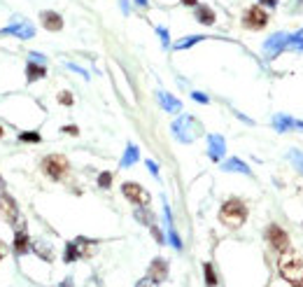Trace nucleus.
I'll list each match as a JSON object with an SVG mask.
<instances>
[{"instance_id":"obj_1","label":"nucleus","mask_w":303,"mask_h":287,"mask_svg":"<svg viewBox=\"0 0 303 287\" xmlns=\"http://www.w3.org/2000/svg\"><path fill=\"white\" fill-rule=\"evenodd\" d=\"M278 269H280V275H282L287 282H291L294 287H301V282H303V259L298 255H294L291 250H285L282 252V257H280V262H278Z\"/></svg>"},{"instance_id":"obj_2","label":"nucleus","mask_w":303,"mask_h":287,"mask_svg":"<svg viewBox=\"0 0 303 287\" xmlns=\"http://www.w3.org/2000/svg\"><path fill=\"white\" fill-rule=\"evenodd\" d=\"M247 220V208L245 203L238 201V199H229L224 206L219 208V222L229 229H238V226L245 224Z\"/></svg>"},{"instance_id":"obj_3","label":"nucleus","mask_w":303,"mask_h":287,"mask_svg":"<svg viewBox=\"0 0 303 287\" xmlns=\"http://www.w3.org/2000/svg\"><path fill=\"white\" fill-rule=\"evenodd\" d=\"M170 128H173V133H175L177 140H182V142H194L196 138L203 133V126H200V122L196 119V117H191V115L177 117Z\"/></svg>"},{"instance_id":"obj_4","label":"nucleus","mask_w":303,"mask_h":287,"mask_svg":"<svg viewBox=\"0 0 303 287\" xmlns=\"http://www.w3.org/2000/svg\"><path fill=\"white\" fill-rule=\"evenodd\" d=\"M42 171L47 173L52 180H61L68 173V159L63 154H49L47 159L42 161Z\"/></svg>"},{"instance_id":"obj_5","label":"nucleus","mask_w":303,"mask_h":287,"mask_svg":"<svg viewBox=\"0 0 303 287\" xmlns=\"http://www.w3.org/2000/svg\"><path fill=\"white\" fill-rule=\"evenodd\" d=\"M266 24H268V14L259 5L249 7L247 12L242 14V26L249 28V31H261V28H266Z\"/></svg>"},{"instance_id":"obj_6","label":"nucleus","mask_w":303,"mask_h":287,"mask_svg":"<svg viewBox=\"0 0 303 287\" xmlns=\"http://www.w3.org/2000/svg\"><path fill=\"white\" fill-rule=\"evenodd\" d=\"M89 245H93V241L77 238V241H73V243H68L66 245V255H63L66 264L75 262V259H82V257H89L91 252H93V248H89Z\"/></svg>"},{"instance_id":"obj_7","label":"nucleus","mask_w":303,"mask_h":287,"mask_svg":"<svg viewBox=\"0 0 303 287\" xmlns=\"http://www.w3.org/2000/svg\"><path fill=\"white\" fill-rule=\"evenodd\" d=\"M121 192H124V196H126L131 203H135V206H149V192H147L142 184L124 182L121 184Z\"/></svg>"},{"instance_id":"obj_8","label":"nucleus","mask_w":303,"mask_h":287,"mask_svg":"<svg viewBox=\"0 0 303 287\" xmlns=\"http://www.w3.org/2000/svg\"><path fill=\"white\" fill-rule=\"evenodd\" d=\"M266 241L271 248H275V250H280V252L289 250V236H287V233L282 231V226H278V224H271L266 229Z\"/></svg>"},{"instance_id":"obj_9","label":"nucleus","mask_w":303,"mask_h":287,"mask_svg":"<svg viewBox=\"0 0 303 287\" xmlns=\"http://www.w3.org/2000/svg\"><path fill=\"white\" fill-rule=\"evenodd\" d=\"M0 35H17L19 40H28V37L35 35V28H33L28 21H21V19H17L14 24L5 26V28H0Z\"/></svg>"},{"instance_id":"obj_10","label":"nucleus","mask_w":303,"mask_h":287,"mask_svg":"<svg viewBox=\"0 0 303 287\" xmlns=\"http://www.w3.org/2000/svg\"><path fill=\"white\" fill-rule=\"evenodd\" d=\"M0 215H3L7 222H14L19 215H21L17 208V201H14L10 194H5V192H0Z\"/></svg>"},{"instance_id":"obj_11","label":"nucleus","mask_w":303,"mask_h":287,"mask_svg":"<svg viewBox=\"0 0 303 287\" xmlns=\"http://www.w3.org/2000/svg\"><path fill=\"white\" fill-rule=\"evenodd\" d=\"M287 42H289V35H287V33H275V35H271L266 40L264 52H266V56H275L287 47Z\"/></svg>"},{"instance_id":"obj_12","label":"nucleus","mask_w":303,"mask_h":287,"mask_svg":"<svg viewBox=\"0 0 303 287\" xmlns=\"http://www.w3.org/2000/svg\"><path fill=\"white\" fill-rule=\"evenodd\" d=\"M40 21H42V26L52 33H59L61 28H63V17H61L59 12H54V10H42V12H40Z\"/></svg>"},{"instance_id":"obj_13","label":"nucleus","mask_w":303,"mask_h":287,"mask_svg":"<svg viewBox=\"0 0 303 287\" xmlns=\"http://www.w3.org/2000/svg\"><path fill=\"white\" fill-rule=\"evenodd\" d=\"M208 154H210L212 161H219L226 154V142L222 135H208Z\"/></svg>"},{"instance_id":"obj_14","label":"nucleus","mask_w":303,"mask_h":287,"mask_svg":"<svg viewBox=\"0 0 303 287\" xmlns=\"http://www.w3.org/2000/svg\"><path fill=\"white\" fill-rule=\"evenodd\" d=\"M273 126H275L278 133H285L287 128H303V122H298L289 115H275L273 117Z\"/></svg>"},{"instance_id":"obj_15","label":"nucleus","mask_w":303,"mask_h":287,"mask_svg":"<svg viewBox=\"0 0 303 287\" xmlns=\"http://www.w3.org/2000/svg\"><path fill=\"white\" fill-rule=\"evenodd\" d=\"M149 278H154L157 282H164L166 280V275H168V262L166 259H161V257H157L154 262L149 264Z\"/></svg>"},{"instance_id":"obj_16","label":"nucleus","mask_w":303,"mask_h":287,"mask_svg":"<svg viewBox=\"0 0 303 287\" xmlns=\"http://www.w3.org/2000/svg\"><path fill=\"white\" fill-rule=\"evenodd\" d=\"M157 96H159V103L164 105V110H166V112H173V115H175V112H180V110H182V103L177 101L175 96H170L168 91H159Z\"/></svg>"},{"instance_id":"obj_17","label":"nucleus","mask_w":303,"mask_h":287,"mask_svg":"<svg viewBox=\"0 0 303 287\" xmlns=\"http://www.w3.org/2000/svg\"><path fill=\"white\" fill-rule=\"evenodd\" d=\"M26 77H28V82H35V80L47 77V68H44V63L28 61V66H26Z\"/></svg>"},{"instance_id":"obj_18","label":"nucleus","mask_w":303,"mask_h":287,"mask_svg":"<svg viewBox=\"0 0 303 287\" xmlns=\"http://www.w3.org/2000/svg\"><path fill=\"white\" fill-rule=\"evenodd\" d=\"M222 171H226V173H242V175H249V166L245 164V161H240V159H236V157H233V159H229V161H224V164H222Z\"/></svg>"},{"instance_id":"obj_19","label":"nucleus","mask_w":303,"mask_h":287,"mask_svg":"<svg viewBox=\"0 0 303 287\" xmlns=\"http://www.w3.org/2000/svg\"><path fill=\"white\" fill-rule=\"evenodd\" d=\"M196 19H198V24L212 26L217 21V14L212 12V7H208V5H196Z\"/></svg>"},{"instance_id":"obj_20","label":"nucleus","mask_w":303,"mask_h":287,"mask_svg":"<svg viewBox=\"0 0 303 287\" xmlns=\"http://www.w3.org/2000/svg\"><path fill=\"white\" fill-rule=\"evenodd\" d=\"M28 250H30L28 233H26V229H21V231L14 233V252H17V255H26Z\"/></svg>"},{"instance_id":"obj_21","label":"nucleus","mask_w":303,"mask_h":287,"mask_svg":"<svg viewBox=\"0 0 303 287\" xmlns=\"http://www.w3.org/2000/svg\"><path fill=\"white\" fill-rule=\"evenodd\" d=\"M140 159V150L135 145H128L124 157H121V168H128V166H133L135 161Z\"/></svg>"},{"instance_id":"obj_22","label":"nucleus","mask_w":303,"mask_h":287,"mask_svg":"<svg viewBox=\"0 0 303 287\" xmlns=\"http://www.w3.org/2000/svg\"><path fill=\"white\" fill-rule=\"evenodd\" d=\"M135 220L142 222V224H147V226H152L154 224V215L147 210V206H140L138 210H135Z\"/></svg>"},{"instance_id":"obj_23","label":"nucleus","mask_w":303,"mask_h":287,"mask_svg":"<svg viewBox=\"0 0 303 287\" xmlns=\"http://www.w3.org/2000/svg\"><path fill=\"white\" fill-rule=\"evenodd\" d=\"M287 159L296 166V171L303 175V152H298V150H289V152H287Z\"/></svg>"},{"instance_id":"obj_24","label":"nucleus","mask_w":303,"mask_h":287,"mask_svg":"<svg viewBox=\"0 0 303 287\" xmlns=\"http://www.w3.org/2000/svg\"><path fill=\"white\" fill-rule=\"evenodd\" d=\"M33 250L37 252V257H42V259H47V262H52L54 259V252H52V248L44 243H35L33 245Z\"/></svg>"},{"instance_id":"obj_25","label":"nucleus","mask_w":303,"mask_h":287,"mask_svg":"<svg viewBox=\"0 0 303 287\" xmlns=\"http://www.w3.org/2000/svg\"><path fill=\"white\" fill-rule=\"evenodd\" d=\"M200 40H206V37H203V35H189V37H184V40H180V42L175 44V49H177V52H182V49L191 47V44H198Z\"/></svg>"},{"instance_id":"obj_26","label":"nucleus","mask_w":303,"mask_h":287,"mask_svg":"<svg viewBox=\"0 0 303 287\" xmlns=\"http://www.w3.org/2000/svg\"><path fill=\"white\" fill-rule=\"evenodd\" d=\"M287 47L294 49V52H303V28L296 33V35H289V42H287Z\"/></svg>"},{"instance_id":"obj_27","label":"nucleus","mask_w":303,"mask_h":287,"mask_svg":"<svg viewBox=\"0 0 303 287\" xmlns=\"http://www.w3.org/2000/svg\"><path fill=\"white\" fill-rule=\"evenodd\" d=\"M203 273H206V285H208V287H215V285H217V275H215L212 264H203Z\"/></svg>"},{"instance_id":"obj_28","label":"nucleus","mask_w":303,"mask_h":287,"mask_svg":"<svg viewBox=\"0 0 303 287\" xmlns=\"http://www.w3.org/2000/svg\"><path fill=\"white\" fill-rule=\"evenodd\" d=\"M19 140L21 142H40L42 135L37 133V131H24V133H19Z\"/></svg>"},{"instance_id":"obj_29","label":"nucleus","mask_w":303,"mask_h":287,"mask_svg":"<svg viewBox=\"0 0 303 287\" xmlns=\"http://www.w3.org/2000/svg\"><path fill=\"white\" fill-rule=\"evenodd\" d=\"M110 184H112V173H100V175H98V187H100V189H110Z\"/></svg>"},{"instance_id":"obj_30","label":"nucleus","mask_w":303,"mask_h":287,"mask_svg":"<svg viewBox=\"0 0 303 287\" xmlns=\"http://www.w3.org/2000/svg\"><path fill=\"white\" fill-rule=\"evenodd\" d=\"M59 103L61 105H73V93H70V91H61L59 93Z\"/></svg>"},{"instance_id":"obj_31","label":"nucleus","mask_w":303,"mask_h":287,"mask_svg":"<svg viewBox=\"0 0 303 287\" xmlns=\"http://www.w3.org/2000/svg\"><path fill=\"white\" fill-rule=\"evenodd\" d=\"M135 287H159V282L154 280V278H149V275H147V278H142V280L135 282Z\"/></svg>"},{"instance_id":"obj_32","label":"nucleus","mask_w":303,"mask_h":287,"mask_svg":"<svg viewBox=\"0 0 303 287\" xmlns=\"http://www.w3.org/2000/svg\"><path fill=\"white\" fill-rule=\"evenodd\" d=\"M157 33H159V37H161V44H164V47H168V44H170V37H168V31H166L164 26H159V28H157Z\"/></svg>"},{"instance_id":"obj_33","label":"nucleus","mask_w":303,"mask_h":287,"mask_svg":"<svg viewBox=\"0 0 303 287\" xmlns=\"http://www.w3.org/2000/svg\"><path fill=\"white\" fill-rule=\"evenodd\" d=\"M149 229H152V236H154V238H157V243H164L166 238H164V233H161V229H159L157 224H152Z\"/></svg>"},{"instance_id":"obj_34","label":"nucleus","mask_w":303,"mask_h":287,"mask_svg":"<svg viewBox=\"0 0 303 287\" xmlns=\"http://www.w3.org/2000/svg\"><path fill=\"white\" fill-rule=\"evenodd\" d=\"M191 98H194L196 103H203V105H206L208 101H210V98H208L206 93H200V91H194V93H191Z\"/></svg>"},{"instance_id":"obj_35","label":"nucleus","mask_w":303,"mask_h":287,"mask_svg":"<svg viewBox=\"0 0 303 287\" xmlns=\"http://www.w3.org/2000/svg\"><path fill=\"white\" fill-rule=\"evenodd\" d=\"M147 168H149V173H152V175H154V177H159V166L154 164V161H152V159H147Z\"/></svg>"},{"instance_id":"obj_36","label":"nucleus","mask_w":303,"mask_h":287,"mask_svg":"<svg viewBox=\"0 0 303 287\" xmlns=\"http://www.w3.org/2000/svg\"><path fill=\"white\" fill-rule=\"evenodd\" d=\"M68 68H70V70H75V73H79L82 77H89V73H86V70H82L79 66H75V63H68Z\"/></svg>"},{"instance_id":"obj_37","label":"nucleus","mask_w":303,"mask_h":287,"mask_svg":"<svg viewBox=\"0 0 303 287\" xmlns=\"http://www.w3.org/2000/svg\"><path fill=\"white\" fill-rule=\"evenodd\" d=\"M61 133H70V135H77V133H79V128H77V126H63V128H61Z\"/></svg>"},{"instance_id":"obj_38","label":"nucleus","mask_w":303,"mask_h":287,"mask_svg":"<svg viewBox=\"0 0 303 287\" xmlns=\"http://www.w3.org/2000/svg\"><path fill=\"white\" fill-rule=\"evenodd\" d=\"M30 61H35V63H42V61H44V56H42V54H35V52H33V54H30Z\"/></svg>"},{"instance_id":"obj_39","label":"nucleus","mask_w":303,"mask_h":287,"mask_svg":"<svg viewBox=\"0 0 303 287\" xmlns=\"http://www.w3.org/2000/svg\"><path fill=\"white\" fill-rule=\"evenodd\" d=\"M261 5H266V7H275L278 5V0H259Z\"/></svg>"},{"instance_id":"obj_40","label":"nucleus","mask_w":303,"mask_h":287,"mask_svg":"<svg viewBox=\"0 0 303 287\" xmlns=\"http://www.w3.org/2000/svg\"><path fill=\"white\" fill-rule=\"evenodd\" d=\"M182 5H187V7H196V5H198V0H182Z\"/></svg>"},{"instance_id":"obj_41","label":"nucleus","mask_w":303,"mask_h":287,"mask_svg":"<svg viewBox=\"0 0 303 287\" xmlns=\"http://www.w3.org/2000/svg\"><path fill=\"white\" fill-rule=\"evenodd\" d=\"M61 287H73V278H66V280H63V285Z\"/></svg>"},{"instance_id":"obj_42","label":"nucleus","mask_w":303,"mask_h":287,"mask_svg":"<svg viewBox=\"0 0 303 287\" xmlns=\"http://www.w3.org/2000/svg\"><path fill=\"white\" fill-rule=\"evenodd\" d=\"M135 3H138L140 7H147V0H135Z\"/></svg>"},{"instance_id":"obj_43","label":"nucleus","mask_w":303,"mask_h":287,"mask_svg":"<svg viewBox=\"0 0 303 287\" xmlns=\"http://www.w3.org/2000/svg\"><path fill=\"white\" fill-rule=\"evenodd\" d=\"M0 189H5V180H3V175H0Z\"/></svg>"},{"instance_id":"obj_44","label":"nucleus","mask_w":303,"mask_h":287,"mask_svg":"<svg viewBox=\"0 0 303 287\" xmlns=\"http://www.w3.org/2000/svg\"><path fill=\"white\" fill-rule=\"evenodd\" d=\"M3 252H5V250H3V245H0V257H3Z\"/></svg>"},{"instance_id":"obj_45","label":"nucleus","mask_w":303,"mask_h":287,"mask_svg":"<svg viewBox=\"0 0 303 287\" xmlns=\"http://www.w3.org/2000/svg\"><path fill=\"white\" fill-rule=\"evenodd\" d=\"M0 135H3V128H0Z\"/></svg>"}]
</instances>
